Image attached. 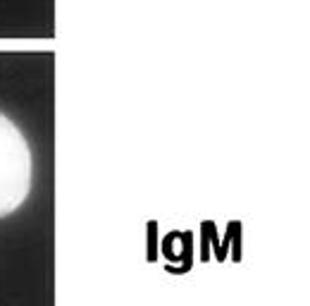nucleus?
Segmentation results:
<instances>
[{
	"instance_id": "1",
	"label": "nucleus",
	"mask_w": 310,
	"mask_h": 306,
	"mask_svg": "<svg viewBox=\"0 0 310 306\" xmlns=\"http://www.w3.org/2000/svg\"><path fill=\"white\" fill-rule=\"evenodd\" d=\"M34 158L22 129L0 110V218L22 208L31 191Z\"/></svg>"
}]
</instances>
